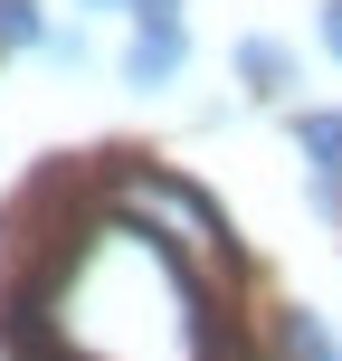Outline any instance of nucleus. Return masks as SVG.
Masks as SVG:
<instances>
[{
	"instance_id": "1",
	"label": "nucleus",
	"mask_w": 342,
	"mask_h": 361,
	"mask_svg": "<svg viewBox=\"0 0 342 361\" xmlns=\"http://www.w3.org/2000/svg\"><path fill=\"white\" fill-rule=\"evenodd\" d=\"M181 67H190V29H133V48H124V86L133 95H171L181 86Z\"/></svg>"
},
{
	"instance_id": "2",
	"label": "nucleus",
	"mask_w": 342,
	"mask_h": 361,
	"mask_svg": "<svg viewBox=\"0 0 342 361\" xmlns=\"http://www.w3.org/2000/svg\"><path fill=\"white\" fill-rule=\"evenodd\" d=\"M228 67H238V86H248V95H286V86H295V48H286V38H267V29L238 38Z\"/></svg>"
},
{
	"instance_id": "3",
	"label": "nucleus",
	"mask_w": 342,
	"mask_h": 361,
	"mask_svg": "<svg viewBox=\"0 0 342 361\" xmlns=\"http://www.w3.org/2000/svg\"><path fill=\"white\" fill-rule=\"evenodd\" d=\"M295 143H305L314 180H342V105H314V114H295Z\"/></svg>"
},
{
	"instance_id": "4",
	"label": "nucleus",
	"mask_w": 342,
	"mask_h": 361,
	"mask_svg": "<svg viewBox=\"0 0 342 361\" xmlns=\"http://www.w3.org/2000/svg\"><path fill=\"white\" fill-rule=\"evenodd\" d=\"M276 352L286 361H333V333L314 324V314H276Z\"/></svg>"
},
{
	"instance_id": "5",
	"label": "nucleus",
	"mask_w": 342,
	"mask_h": 361,
	"mask_svg": "<svg viewBox=\"0 0 342 361\" xmlns=\"http://www.w3.org/2000/svg\"><path fill=\"white\" fill-rule=\"evenodd\" d=\"M0 48H48V10L38 0H0Z\"/></svg>"
},
{
	"instance_id": "6",
	"label": "nucleus",
	"mask_w": 342,
	"mask_h": 361,
	"mask_svg": "<svg viewBox=\"0 0 342 361\" xmlns=\"http://www.w3.org/2000/svg\"><path fill=\"white\" fill-rule=\"evenodd\" d=\"M314 38H324V57H342V0H324V10H314Z\"/></svg>"
},
{
	"instance_id": "7",
	"label": "nucleus",
	"mask_w": 342,
	"mask_h": 361,
	"mask_svg": "<svg viewBox=\"0 0 342 361\" xmlns=\"http://www.w3.org/2000/svg\"><path fill=\"white\" fill-rule=\"evenodd\" d=\"M86 10H124V0H86Z\"/></svg>"
},
{
	"instance_id": "8",
	"label": "nucleus",
	"mask_w": 342,
	"mask_h": 361,
	"mask_svg": "<svg viewBox=\"0 0 342 361\" xmlns=\"http://www.w3.org/2000/svg\"><path fill=\"white\" fill-rule=\"evenodd\" d=\"M333 361H342V352H333Z\"/></svg>"
}]
</instances>
